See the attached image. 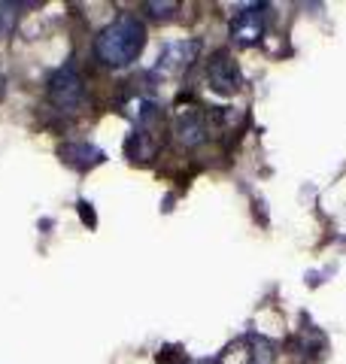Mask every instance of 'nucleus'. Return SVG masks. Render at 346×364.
I'll list each match as a JSON object with an SVG mask.
<instances>
[{
	"instance_id": "0eeeda50",
	"label": "nucleus",
	"mask_w": 346,
	"mask_h": 364,
	"mask_svg": "<svg viewBox=\"0 0 346 364\" xmlns=\"http://www.w3.org/2000/svg\"><path fill=\"white\" fill-rule=\"evenodd\" d=\"M206 79H210V88L222 91V95H231V91L240 88V70L228 52H216L210 58V64H206Z\"/></svg>"
},
{
	"instance_id": "1a4fd4ad",
	"label": "nucleus",
	"mask_w": 346,
	"mask_h": 364,
	"mask_svg": "<svg viewBox=\"0 0 346 364\" xmlns=\"http://www.w3.org/2000/svg\"><path fill=\"white\" fill-rule=\"evenodd\" d=\"M146 9H152L155 18H167L173 9H177V4H146Z\"/></svg>"
},
{
	"instance_id": "20e7f679",
	"label": "nucleus",
	"mask_w": 346,
	"mask_h": 364,
	"mask_svg": "<svg viewBox=\"0 0 346 364\" xmlns=\"http://www.w3.org/2000/svg\"><path fill=\"white\" fill-rule=\"evenodd\" d=\"M268 31V6L252 4L243 13H237L234 21H231V37H234L237 46H252L264 37Z\"/></svg>"
},
{
	"instance_id": "6e6552de",
	"label": "nucleus",
	"mask_w": 346,
	"mask_h": 364,
	"mask_svg": "<svg viewBox=\"0 0 346 364\" xmlns=\"http://www.w3.org/2000/svg\"><path fill=\"white\" fill-rule=\"evenodd\" d=\"M61 158L67 164H73V167H95L103 161V152L95 149V146H88V143H70V146H61Z\"/></svg>"
},
{
	"instance_id": "7ed1b4c3",
	"label": "nucleus",
	"mask_w": 346,
	"mask_h": 364,
	"mask_svg": "<svg viewBox=\"0 0 346 364\" xmlns=\"http://www.w3.org/2000/svg\"><path fill=\"white\" fill-rule=\"evenodd\" d=\"M198 52H201V43H198V40H177V43H167L152 73H155V76H164V79H177V76L186 73L194 61H198Z\"/></svg>"
},
{
	"instance_id": "f03ea898",
	"label": "nucleus",
	"mask_w": 346,
	"mask_h": 364,
	"mask_svg": "<svg viewBox=\"0 0 346 364\" xmlns=\"http://www.w3.org/2000/svg\"><path fill=\"white\" fill-rule=\"evenodd\" d=\"M83 95H85L83 76H79L73 64H64L49 82V104L58 112H76L79 104H83Z\"/></svg>"
},
{
	"instance_id": "423d86ee",
	"label": "nucleus",
	"mask_w": 346,
	"mask_h": 364,
	"mask_svg": "<svg viewBox=\"0 0 346 364\" xmlns=\"http://www.w3.org/2000/svg\"><path fill=\"white\" fill-rule=\"evenodd\" d=\"M177 136L179 143L186 146H198L206 140V134H210V124H206V112L201 107H179L177 109Z\"/></svg>"
},
{
	"instance_id": "9d476101",
	"label": "nucleus",
	"mask_w": 346,
	"mask_h": 364,
	"mask_svg": "<svg viewBox=\"0 0 346 364\" xmlns=\"http://www.w3.org/2000/svg\"><path fill=\"white\" fill-rule=\"evenodd\" d=\"M189 364H198V361H189Z\"/></svg>"
},
{
	"instance_id": "f257e3e1",
	"label": "nucleus",
	"mask_w": 346,
	"mask_h": 364,
	"mask_svg": "<svg viewBox=\"0 0 346 364\" xmlns=\"http://www.w3.org/2000/svg\"><path fill=\"white\" fill-rule=\"evenodd\" d=\"M143 46H146V25L137 16L125 13L119 18H112L110 25L98 33L95 55H98V61L107 67H128L140 58Z\"/></svg>"
},
{
	"instance_id": "39448f33",
	"label": "nucleus",
	"mask_w": 346,
	"mask_h": 364,
	"mask_svg": "<svg viewBox=\"0 0 346 364\" xmlns=\"http://www.w3.org/2000/svg\"><path fill=\"white\" fill-rule=\"evenodd\" d=\"M216 364H271V343L261 337H240L216 358Z\"/></svg>"
}]
</instances>
